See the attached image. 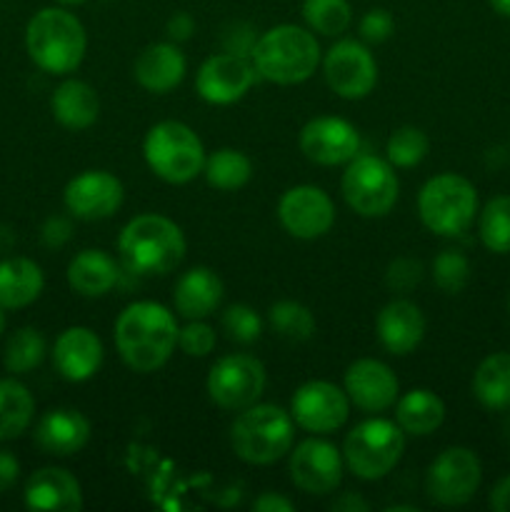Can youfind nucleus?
Segmentation results:
<instances>
[{"instance_id":"obj_1","label":"nucleus","mask_w":510,"mask_h":512,"mask_svg":"<svg viewBox=\"0 0 510 512\" xmlns=\"http://www.w3.org/2000/svg\"><path fill=\"white\" fill-rule=\"evenodd\" d=\"M178 323L165 305L138 300L123 308L115 320V345L135 373H155L163 368L178 345Z\"/></svg>"},{"instance_id":"obj_2","label":"nucleus","mask_w":510,"mask_h":512,"mask_svg":"<svg viewBox=\"0 0 510 512\" xmlns=\"http://www.w3.org/2000/svg\"><path fill=\"white\" fill-rule=\"evenodd\" d=\"M185 235L178 223L158 213L128 220L118 238V255L125 270L140 278L168 275L185 258Z\"/></svg>"},{"instance_id":"obj_3","label":"nucleus","mask_w":510,"mask_h":512,"mask_svg":"<svg viewBox=\"0 0 510 512\" xmlns=\"http://www.w3.org/2000/svg\"><path fill=\"white\" fill-rule=\"evenodd\" d=\"M250 60L260 78L275 85H298L320 65V45L310 28L283 23L255 40Z\"/></svg>"},{"instance_id":"obj_4","label":"nucleus","mask_w":510,"mask_h":512,"mask_svg":"<svg viewBox=\"0 0 510 512\" xmlns=\"http://www.w3.org/2000/svg\"><path fill=\"white\" fill-rule=\"evenodd\" d=\"M25 48L40 70L68 75L83 63L88 35L83 23L65 8H43L25 28Z\"/></svg>"},{"instance_id":"obj_5","label":"nucleus","mask_w":510,"mask_h":512,"mask_svg":"<svg viewBox=\"0 0 510 512\" xmlns=\"http://www.w3.org/2000/svg\"><path fill=\"white\" fill-rule=\"evenodd\" d=\"M295 420L280 405L255 403L230 425L233 453L248 465H273L293 448Z\"/></svg>"},{"instance_id":"obj_6","label":"nucleus","mask_w":510,"mask_h":512,"mask_svg":"<svg viewBox=\"0 0 510 512\" xmlns=\"http://www.w3.org/2000/svg\"><path fill=\"white\" fill-rule=\"evenodd\" d=\"M143 155L148 168L170 185H185L205 168V148L190 125L160 120L145 133Z\"/></svg>"},{"instance_id":"obj_7","label":"nucleus","mask_w":510,"mask_h":512,"mask_svg":"<svg viewBox=\"0 0 510 512\" xmlns=\"http://www.w3.org/2000/svg\"><path fill=\"white\" fill-rule=\"evenodd\" d=\"M418 215L430 233L458 238L478 215V190L458 173L435 175L420 188Z\"/></svg>"},{"instance_id":"obj_8","label":"nucleus","mask_w":510,"mask_h":512,"mask_svg":"<svg viewBox=\"0 0 510 512\" xmlns=\"http://www.w3.org/2000/svg\"><path fill=\"white\" fill-rule=\"evenodd\" d=\"M405 453V433L395 420L368 418L355 425L343 443V460L360 480H380L393 473Z\"/></svg>"},{"instance_id":"obj_9","label":"nucleus","mask_w":510,"mask_h":512,"mask_svg":"<svg viewBox=\"0 0 510 512\" xmlns=\"http://www.w3.org/2000/svg\"><path fill=\"white\" fill-rule=\"evenodd\" d=\"M340 190L360 218H383L398 203L400 183L388 160L358 153L345 168Z\"/></svg>"},{"instance_id":"obj_10","label":"nucleus","mask_w":510,"mask_h":512,"mask_svg":"<svg viewBox=\"0 0 510 512\" xmlns=\"http://www.w3.org/2000/svg\"><path fill=\"white\" fill-rule=\"evenodd\" d=\"M265 383H268L265 365L255 355L230 353L215 360L205 388H208V398L220 410L240 413V410L258 403Z\"/></svg>"},{"instance_id":"obj_11","label":"nucleus","mask_w":510,"mask_h":512,"mask_svg":"<svg viewBox=\"0 0 510 512\" xmlns=\"http://www.w3.org/2000/svg\"><path fill=\"white\" fill-rule=\"evenodd\" d=\"M483 468L470 448H445L425 470V493L443 508H460L478 493Z\"/></svg>"},{"instance_id":"obj_12","label":"nucleus","mask_w":510,"mask_h":512,"mask_svg":"<svg viewBox=\"0 0 510 512\" xmlns=\"http://www.w3.org/2000/svg\"><path fill=\"white\" fill-rule=\"evenodd\" d=\"M323 75L338 98L363 100L378 85V63L360 40L343 38L325 53Z\"/></svg>"},{"instance_id":"obj_13","label":"nucleus","mask_w":510,"mask_h":512,"mask_svg":"<svg viewBox=\"0 0 510 512\" xmlns=\"http://www.w3.org/2000/svg\"><path fill=\"white\" fill-rule=\"evenodd\" d=\"M290 415L305 433L328 435L343 428L350 415V400L343 388L328 380H310L295 390Z\"/></svg>"},{"instance_id":"obj_14","label":"nucleus","mask_w":510,"mask_h":512,"mask_svg":"<svg viewBox=\"0 0 510 512\" xmlns=\"http://www.w3.org/2000/svg\"><path fill=\"white\" fill-rule=\"evenodd\" d=\"M345 460L333 443L323 438H308L295 450L290 448V480L308 495H330L343 483Z\"/></svg>"},{"instance_id":"obj_15","label":"nucleus","mask_w":510,"mask_h":512,"mask_svg":"<svg viewBox=\"0 0 510 512\" xmlns=\"http://www.w3.org/2000/svg\"><path fill=\"white\" fill-rule=\"evenodd\" d=\"M278 220L293 238H323L335 223V205L318 185H295L280 195Z\"/></svg>"},{"instance_id":"obj_16","label":"nucleus","mask_w":510,"mask_h":512,"mask_svg":"<svg viewBox=\"0 0 510 512\" xmlns=\"http://www.w3.org/2000/svg\"><path fill=\"white\" fill-rule=\"evenodd\" d=\"M255 65L245 55L215 53L195 73V90L210 105H233L255 83Z\"/></svg>"},{"instance_id":"obj_17","label":"nucleus","mask_w":510,"mask_h":512,"mask_svg":"<svg viewBox=\"0 0 510 512\" xmlns=\"http://www.w3.org/2000/svg\"><path fill=\"white\" fill-rule=\"evenodd\" d=\"M300 150L315 165H348L360 150V133L353 123L338 115H318L300 130Z\"/></svg>"},{"instance_id":"obj_18","label":"nucleus","mask_w":510,"mask_h":512,"mask_svg":"<svg viewBox=\"0 0 510 512\" xmlns=\"http://www.w3.org/2000/svg\"><path fill=\"white\" fill-rule=\"evenodd\" d=\"M123 183L108 170H85L75 175L63 190V203L68 213L78 220H105L123 205Z\"/></svg>"},{"instance_id":"obj_19","label":"nucleus","mask_w":510,"mask_h":512,"mask_svg":"<svg viewBox=\"0 0 510 512\" xmlns=\"http://www.w3.org/2000/svg\"><path fill=\"white\" fill-rule=\"evenodd\" d=\"M343 390L350 405L363 413H385L400 398V383L393 370L375 358H360L348 365Z\"/></svg>"},{"instance_id":"obj_20","label":"nucleus","mask_w":510,"mask_h":512,"mask_svg":"<svg viewBox=\"0 0 510 512\" xmlns=\"http://www.w3.org/2000/svg\"><path fill=\"white\" fill-rule=\"evenodd\" d=\"M53 368L68 383H85L103 365V343L98 335L83 325L63 330L53 345Z\"/></svg>"},{"instance_id":"obj_21","label":"nucleus","mask_w":510,"mask_h":512,"mask_svg":"<svg viewBox=\"0 0 510 512\" xmlns=\"http://www.w3.org/2000/svg\"><path fill=\"white\" fill-rule=\"evenodd\" d=\"M33 440L45 455L70 458L88 445L90 420L75 408H53L38 420Z\"/></svg>"},{"instance_id":"obj_22","label":"nucleus","mask_w":510,"mask_h":512,"mask_svg":"<svg viewBox=\"0 0 510 512\" xmlns=\"http://www.w3.org/2000/svg\"><path fill=\"white\" fill-rule=\"evenodd\" d=\"M375 333L390 355H408L423 343L425 315L413 300L395 298L375 318Z\"/></svg>"},{"instance_id":"obj_23","label":"nucleus","mask_w":510,"mask_h":512,"mask_svg":"<svg viewBox=\"0 0 510 512\" xmlns=\"http://www.w3.org/2000/svg\"><path fill=\"white\" fill-rule=\"evenodd\" d=\"M25 505L43 512H78L83 490L78 478L65 468H40L25 483Z\"/></svg>"},{"instance_id":"obj_24","label":"nucleus","mask_w":510,"mask_h":512,"mask_svg":"<svg viewBox=\"0 0 510 512\" xmlns=\"http://www.w3.org/2000/svg\"><path fill=\"white\" fill-rule=\"evenodd\" d=\"M185 70H188V63H185L183 50L175 43L145 45L133 63V75L140 88L158 95L178 88L185 78Z\"/></svg>"},{"instance_id":"obj_25","label":"nucleus","mask_w":510,"mask_h":512,"mask_svg":"<svg viewBox=\"0 0 510 512\" xmlns=\"http://www.w3.org/2000/svg\"><path fill=\"white\" fill-rule=\"evenodd\" d=\"M223 280L213 268L195 265L185 270L173 288V305L185 320H205L223 303Z\"/></svg>"},{"instance_id":"obj_26","label":"nucleus","mask_w":510,"mask_h":512,"mask_svg":"<svg viewBox=\"0 0 510 512\" xmlns=\"http://www.w3.org/2000/svg\"><path fill=\"white\" fill-rule=\"evenodd\" d=\"M68 285L83 298H103L118 283V263L105 250H80L68 265Z\"/></svg>"},{"instance_id":"obj_27","label":"nucleus","mask_w":510,"mask_h":512,"mask_svg":"<svg viewBox=\"0 0 510 512\" xmlns=\"http://www.w3.org/2000/svg\"><path fill=\"white\" fill-rule=\"evenodd\" d=\"M50 110H53V118L63 128L85 130L90 125H95V120H98L100 98L93 85L78 78H68L53 90Z\"/></svg>"},{"instance_id":"obj_28","label":"nucleus","mask_w":510,"mask_h":512,"mask_svg":"<svg viewBox=\"0 0 510 512\" xmlns=\"http://www.w3.org/2000/svg\"><path fill=\"white\" fill-rule=\"evenodd\" d=\"M445 420V403L438 393L428 388H413L395 400V423L405 435L425 438L433 435Z\"/></svg>"},{"instance_id":"obj_29","label":"nucleus","mask_w":510,"mask_h":512,"mask_svg":"<svg viewBox=\"0 0 510 512\" xmlns=\"http://www.w3.org/2000/svg\"><path fill=\"white\" fill-rule=\"evenodd\" d=\"M45 288L43 270L30 258L0 260V308L18 310L35 303Z\"/></svg>"},{"instance_id":"obj_30","label":"nucleus","mask_w":510,"mask_h":512,"mask_svg":"<svg viewBox=\"0 0 510 512\" xmlns=\"http://www.w3.org/2000/svg\"><path fill=\"white\" fill-rule=\"evenodd\" d=\"M473 395L483 408L510 410V353H493L475 368Z\"/></svg>"},{"instance_id":"obj_31","label":"nucleus","mask_w":510,"mask_h":512,"mask_svg":"<svg viewBox=\"0 0 510 512\" xmlns=\"http://www.w3.org/2000/svg\"><path fill=\"white\" fill-rule=\"evenodd\" d=\"M35 415V400L30 390L15 378L0 380V443L15 440L28 430Z\"/></svg>"},{"instance_id":"obj_32","label":"nucleus","mask_w":510,"mask_h":512,"mask_svg":"<svg viewBox=\"0 0 510 512\" xmlns=\"http://www.w3.org/2000/svg\"><path fill=\"white\" fill-rule=\"evenodd\" d=\"M203 175L210 188L230 193V190H240L243 185H248L250 175H253V163L243 150L220 148L205 155Z\"/></svg>"},{"instance_id":"obj_33","label":"nucleus","mask_w":510,"mask_h":512,"mask_svg":"<svg viewBox=\"0 0 510 512\" xmlns=\"http://www.w3.org/2000/svg\"><path fill=\"white\" fill-rule=\"evenodd\" d=\"M480 243L490 253H510V195H495L478 215Z\"/></svg>"},{"instance_id":"obj_34","label":"nucleus","mask_w":510,"mask_h":512,"mask_svg":"<svg viewBox=\"0 0 510 512\" xmlns=\"http://www.w3.org/2000/svg\"><path fill=\"white\" fill-rule=\"evenodd\" d=\"M45 353H48V348H45V338L40 335V330L20 328L5 343L3 365L8 373L25 375L43 363Z\"/></svg>"},{"instance_id":"obj_35","label":"nucleus","mask_w":510,"mask_h":512,"mask_svg":"<svg viewBox=\"0 0 510 512\" xmlns=\"http://www.w3.org/2000/svg\"><path fill=\"white\" fill-rule=\"evenodd\" d=\"M268 323L288 343H305L315 333V318L298 300H278L270 305Z\"/></svg>"},{"instance_id":"obj_36","label":"nucleus","mask_w":510,"mask_h":512,"mask_svg":"<svg viewBox=\"0 0 510 512\" xmlns=\"http://www.w3.org/2000/svg\"><path fill=\"white\" fill-rule=\"evenodd\" d=\"M303 18L313 33L338 38L353 23V8L348 0H303Z\"/></svg>"},{"instance_id":"obj_37","label":"nucleus","mask_w":510,"mask_h":512,"mask_svg":"<svg viewBox=\"0 0 510 512\" xmlns=\"http://www.w3.org/2000/svg\"><path fill=\"white\" fill-rule=\"evenodd\" d=\"M430 150L428 135L415 125H403V128L393 130L385 143V160L393 168H415L425 160Z\"/></svg>"},{"instance_id":"obj_38","label":"nucleus","mask_w":510,"mask_h":512,"mask_svg":"<svg viewBox=\"0 0 510 512\" xmlns=\"http://www.w3.org/2000/svg\"><path fill=\"white\" fill-rule=\"evenodd\" d=\"M430 273H433V283L445 295H458L463 293V288L470 280V260L460 250L448 248L435 255Z\"/></svg>"},{"instance_id":"obj_39","label":"nucleus","mask_w":510,"mask_h":512,"mask_svg":"<svg viewBox=\"0 0 510 512\" xmlns=\"http://www.w3.org/2000/svg\"><path fill=\"white\" fill-rule=\"evenodd\" d=\"M220 325H223V333L228 335L233 343L250 345L255 340H260L263 335V320L255 313L250 305L235 303L230 308H225L223 318H220Z\"/></svg>"},{"instance_id":"obj_40","label":"nucleus","mask_w":510,"mask_h":512,"mask_svg":"<svg viewBox=\"0 0 510 512\" xmlns=\"http://www.w3.org/2000/svg\"><path fill=\"white\" fill-rule=\"evenodd\" d=\"M218 335L205 320H190L185 328L178 330V348L190 358H205L213 353Z\"/></svg>"},{"instance_id":"obj_41","label":"nucleus","mask_w":510,"mask_h":512,"mask_svg":"<svg viewBox=\"0 0 510 512\" xmlns=\"http://www.w3.org/2000/svg\"><path fill=\"white\" fill-rule=\"evenodd\" d=\"M423 263L415 258H395L385 270V283L393 293H410L423 280Z\"/></svg>"},{"instance_id":"obj_42","label":"nucleus","mask_w":510,"mask_h":512,"mask_svg":"<svg viewBox=\"0 0 510 512\" xmlns=\"http://www.w3.org/2000/svg\"><path fill=\"white\" fill-rule=\"evenodd\" d=\"M360 38L370 45H380L393 35L395 20L390 15V10L385 8H370L368 13L360 18Z\"/></svg>"},{"instance_id":"obj_43","label":"nucleus","mask_w":510,"mask_h":512,"mask_svg":"<svg viewBox=\"0 0 510 512\" xmlns=\"http://www.w3.org/2000/svg\"><path fill=\"white\" fill-rule=\"evenodd\" d=\"M255 33L248 23H230L223 33V45L228 53L245 55L248 58L255 48Z\"/></svg>"},{"instance_id":"obj_44","label":"nucleus","mask_w":510,"mask_h":512,"mask_svg":"<svg viewBox=\"0 0 510 512\" xmlns=\"http://www.w3.org/2000/svg\"><path fill=\"white\" fill-rule=\"evenodd\" d=\"M165 33H168V38L173 40V43H185V40L195 33L193 15L183 13V10H180V13H173L168 18V23H165Z\"/></svg>"},{"instance_id":"obj_45","label":"nucleus","mask_w":510,"mask_h":512,"mask_svg":"<svg viewBox=\"0 0 510 512\" xmlns=\"http://www.w3.org/2000/svg\"><path fill=\"white\" fill-rule=\"evenodd\" d=\"M20 475V463L10 450H0V493L10 490Z\"/></svg>"},{"instance_id":"obj_46","label":"nucleus","mask_w":510,"mask_h":512,"mask_svg":"<svg viewBox=\"0 0 510 512\" xmlns=\"http://www.w3.org/2000/svg\"><path fill=\"white\" fill-rule=\"evenodd\" d=\"M68 238H70L68 220L50 218L48 223L43 225V243L50 245V248H60V245H63Z\"/></svg>"},{"instance_id":"obj_47","label":"nucleus","mask_w":510,"mask_h":512,"mask_svg":"<svg viewBox=\"0 0 510 512\" xmlns=\"http://www.w3.org/2000/svg\"><path fill=\"white\" fill-rule=\"evenodd\" d=\"M253 510L258 512H293L295 505L280 493H263L253 500Z\"/></svg>"},{"instance_id":"obj_48","label":"nucleus","mask_w":510,"mask_h":512,"mask_svg":"<svg viewBox=\"0 0 510 512\" xmlns=\"http://www.w3.org/2000/svg\"><path fill=\"white\" fill-rule=\"evenodd\" d=\"M488 503L495 512H510V475H505L493 485Z\"/></svg>"},{"instance_id":"obj_49","label":"nucleus","mask_w":510,"mask_h":512,"mask_svg":"<svg viewBox=\"0 0 510 512\" xmlns=\"http://www.w3.org/2000/svg\"><path fill=\"white\" fill-rule=\"evenodd\" d=\"M330 508L338 510V512H368L370 505H368V500L360 498L358 493H343L338 500H333V503H330Z\"/></svg>"},{"instance_id":"obj_50","label":"nucleus","mask_w":510,"mask_h":512,"mask_svg":"<svg viewBox=\"0 0 510 512\" xmlns=\"http://www.w3.org/2000/svg\"><path fill=\"white\" fill-rule=\"evenodd\" d=\"M488 3L495 13L503 15V18H510V0H488Z\"/></svg>"},{"instance_id":"obj_51","label":"nucleus","mask_w":510,"mask_h":512,"mask_svg":"<svg viewBox=\"0 0 510 512\" xmlns=\"http://www.w3.org/2000/svg\"><path fill=\"white\" fill-rule=\"evenodd\" d=\"M5 333V308H0V338Z\"/></svg>"},{"instance_id":"obj_52","label":"nucleus","mask_w":510,"mask_h":512,"mask_svg":"<svg viewBox=\"0 0 510 512\" xmlns=\"http://www.w3.org/2000/svg\"><path fill=\"white\" fill-rule=\"evenodd\" d=\"M60 5H83L85 0H58Z\"/></svg>"},{"instance_id":"obj_53","label":"nucleus","mask_w":510,"mask_h":512,"mask_svg":"<svg viewBox=\"0 0 510 512\" xmlns=\"http://www.w3.org/2000/svg\"><path fill=\"white\" fill-rule=\"evenodd\" d=\"M508 310H510V295H508Z\"/></svg>"}]
</instances>
